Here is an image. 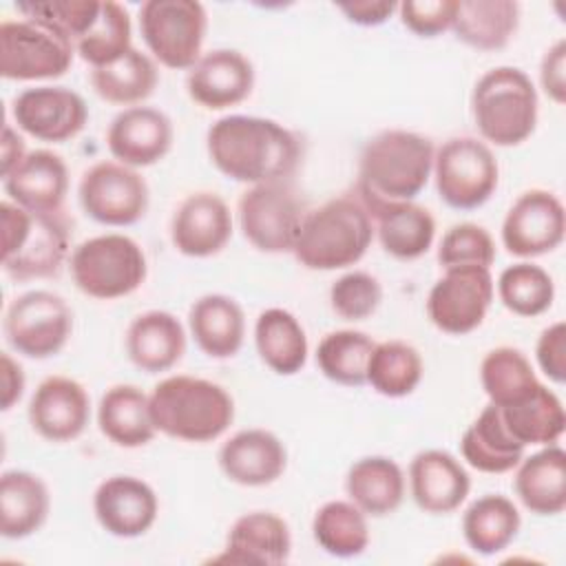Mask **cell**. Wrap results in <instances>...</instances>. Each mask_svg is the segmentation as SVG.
Segmentation results:
<instances>
[{"mask_svg": "<svg viewBox=\"0 0 566 566\" xmlns=\"http://www.w3.org/2000/svg\"><path fill=\"white\" fill-rule=\"evenodd\" d=\"M208 157L228 179L241 184L290 181L303 148L283 124L256 115H226L206 135Z\"/></svg>", "mask_w": 566, "mask_h": 566, "instance_id": "cell-1", "label": "cell"}, {"mask_svg": "<svg viewBox=\"0 0 566 566\" xmlns=\"http://www.w3.org/2000/svg\"><path fill=\"white\" fill-rule=\"evenodd\" d=\"M431 139L411 130L374 135L358 159V199L369 210L387 203L413 201L433 170Z\"/></svg>", "mask_w": 566, "mask_h": 566, "instance_id": "cell-2", "label": "cell"}, {"mask_svg": "<svg viewBox=\"0 0 566 566\" xmlns=\"http://www.w3.org/2000/svg\"><path fill=\"white\" fill-rule=\"evenodd\" d=\"M148 400L157 431L186 442H212L234 420L232 396L197 376H168L155 385Z\"/></svg>", "mask_w": 566, "mask_h": 566, "instance_id": "cell-3", "label": "cell"}, {"mask_svg": "<svg viewBox=\"0 0 566 566\" xmlns=\"http://www.w3.org/2000/svg\"><path fill=\"white\" fill-rule=\"evenodd\" d=\"M374 239V219L354 195H340L307 212L294 256L307 270H340L358 263Z\"/></svg>", "mask_w": 566, "mask_h": 566, "instance_id": "cell-4", "label": "cell"}, {"mask_svg": "<svg viewBox=\"0 0 566 566\" xmlns=\"http://www.w3.org/2000/svg\"><path fill=\"white\" fill-rule=\"evenodd\" d=\"M2 270L13 281L49 279L69 256V223L60 212H31L4 199L0 203Z\"/></svg>", "mask_w": 566, "mask_h": 566, "instance_id": "cell-5", "label": "cell"}, {"mask_svg": "<svg viewBox=\"0 0 566 566\" xmlns=\"http://www.w3.org/2000/svg\"><path fill=\"white\" fill-rule=\"evenodd\" d=\"M471 113L486 142L517 146L537 126V91L522 69L495 66L475 82Z\"/></svg>", "mask_w": 566, "mask_h": 566, "instance_id": "cell-6", "label": "cell"}, {"mask_svg": "<svg viewBox=\"0 0 566 566\" xmlns=\"http://www.w3.org/2000/svg\"><path fill=\"white\" fill-rule=\"evenodd\" d=\"M71 276L91 298L113 301L133 294L146 281V254L126 234H97L71 252Z\"/></svg>", "mask_w": 566, "mask_h": 566, "instance_id": "cell-7", "label": "cell"}, {"mask_svg": "<svg viewBox=\"0 0 566 566\" xmlns=\"http://www.w3.org/2000/svg\"><path fill=\"white\" fill-rule=\"evenodd\" d=\"M75 44L57 29L22 18L0 22V75L31 82L64 75L73 64Z\"/></svg>", "mask_w": 566, "mask_h": 566, "instance_id": "cell-8", "label": "cell"}, {"mask_svg": "<svg viewBox=\"0 0 566 566\" xmlns=\"http://www.w3.org/2000/svg\"><path fill=\"white\" fill-rule=\"evenodd\" d=\"M139 31L148 51L168 69H192L201 57L208 13L197 0H146Z\"/></svg>", "mask_w": 566, "mask_h": 566, "instance_id": "cell-9", "label": "cell"}, {"mask_svg": "<svg viewBox=\"0 0 566 566\" xmlns=\"http://www.w3.org/2000/svg\"><path fill=\"white\" fill-rule=\"evenodd\" d=\"M237 212L248 243L268 254L292 252L307 214L290 181H270L248 188L239 197Z\"/></svg>", "mask_w": 566, "mask_h": 566, "instance_id": "cell-10", "label": "cell"}, {"mask_svg": "<svg viewBox=\"0 0 566 566\" xmlns=\"http://www.w3.org/2000/svg\"><path fill=\"white\" fill-rule=\"evenodd\" d=\"M433 177L440 199L455 210L484 206L497 188V159L475 137H451L433 155Z\"/></svg>", "mask_w": 566, "mask_h": 566, "instance_id": "cell-11", "label": "cell"}, {"mask_svg": "<svg viewBox=\"0 0 566 566\" xmlns=\"http://www.w3.org/2000/svg\"><path fill=\"white\" fill-rule=\"evenodd\" d=\"M2 327L18 354L42 360L64 349L73 332V312L60 294L29 290L9 303Z\"/></svg>", "mask_w": 566, "mask_h": 566, "instance_id": "cell-12", "label": "cell"}, {"mask_svg": "<svg viewBox=\"0 0 566 566\" xmlns=\"http://www.w3.org/2000/svg\"><path fill=\"white\" fill-rule=\"evenodd\" d=\"M77 197L82 210L102 226H133L148 210L146 179L119 161H97L84 170Z\"/></svg>", "mask_w": 566, "mask_h": 566, "instance_id": "cell-13", "label": "cell"}, {"mask_svg": "<svg viewBox=\"0 0 566 566\" xmlns=\"http://www.w3.org/2000/svg\"><path fill=\"white\" fill-rule=\"evenodd\" d=\"M495 283L489 268H449L427 296V316L444 334L462 336L482 325Z\"/></svg>", "mask_w": 566, "mask_h": 566, "instance_id": "cell-14", "label": "cell"}, {"mask_svg": "<svg viewBox=\"0 0 566 566\" xmlns=\"http://www.w3.org/2000/svg\"><path fill=\"white\" fill-rule=\"evenodd\" d=\"M566 234V212L559 197L548 190H526L502 221V243L513 256L531 259L553 252Z\"/></svg>", "mask_w": 566, "mask_h": 566, "instance_id": "cell-15", "label": "cell"}, {"mask_svg": "<svg viewBox=\"0 0 566 566\" xmlns=\"http://www.w3.org/2000/svg\"><path fill=\"white\" fill-rule=\"evenodd\" d=\"M11 113L20 130L51 144L73 139L88 122V106L84 97L66 86L27 88L15 95Z\"/></svg>", "mask_w": 566, "mask_h": 566, "instance_id": "cell-16", "label": "cell"}, {"mask_svg": "<svg viewBox=\"0 0 566 566\" xmlns=\"http://www.w3.org/2000/svg\"><path fill=\"white\" fill-rule=\"evenodd\" d=\"M175 130L170 117L153 106H128L113 117L106 130L111 155L130 168L161 161L172 148Z\"/></svg>", "mask_w": 566, "mask_h": 566, "instance_id": "cell-17", "label": "cell"}, {"mask_svg": "<svg viewBox=\"0 0 566 566\" xmlns=\"http://www.w3.org/2000/svg\"><path fill=\"white\" fill-rule=\"evenodd\" d=\"M33 431L49 442H71L80 438L91 418V398L82 382L69 376L44 378L29 402Z\"/></svg>", "mask_w": 566, "mask_h": 566, "instance_id": "cell-18", "label": "cell"}, {"mask_svg": "<svg viewBox=\"0 0 566 566\" xmlns=\"http://www.w3.org/2000/svg\"><path fill=\"white\" fill-rule=\"evenodd\" d=\"M93 511L108 535L130 539L150 531L159 500L148 482L135 475H111L95 489Z\"/></svg>", "mask_w": 566, "mask_h": 566, "instance_id": "cell-19", "label": "cell"}, {"mask_svg": "<svg viewBox=\"0 0 566 566\" xmlns=\"http://www.w3.org/2000/svg\"><path fill=\"white\" fill-rule=\"evenodd\" d=\"M232 237V214L228 203L208 190L188 195L170 221V239L177 252L206 259L219 254Z\"/></svg>", "mask_w": 566, "mask_h": 566, "instance_id": "cell-20", "label": "cell"}, {"mask_svg": "<svg viewBox=\"0 0 566 566\" xmlns=\"http://www.w3.org/2000/svg\"><path fill=\"white\" fill-rule=\"evenodd\" d=\"M254 88V66L237 49L203 53L188 71L186 91L190 99L208 111L241 104Z\"/></svg>", "mask_w": 566, "mask_h": 566, "instance_id": "cell-21", "label": "cell"}, {"mask_svg": "<svg viewBox=\"0 0 566 566\" xmlns=\"http://www.w3.org/2000/svg\"><path fill=\"white\" fill-rule=\"evenodd\" d=\"M409 489L416 506L429 515H447L460 509L471 491V478L455 455L427 449L409 464Z\"/></svg>", "mask_w": 566, "mask_h": 566, "instance_id": "cell-22", "label": "cell"}, {"mask_svg": "<svg viewBox=\"0 0 566 566\" xmlns=\"http://www.w3.org/2000/svg\"><path fill=\"white\" fill-rule=\"evenodd\" d=\"M292 533L283 517L270 511H252L234 520L226 548L210 557L212 564H265L276 566L290 559Z\"/></svg>", "mask_w": 566, "mask_h": 566, "instance_id": "cell-23", "label": "cell"}, {"mask_svg": "<svg viewBox=\"0 0 566 566\" xmlns=\"http://www.w3.org/2000/svg\"><path fill=\"white\" fill-rule=\"evenodd\" d=\"M223 475L241 486H268L287 467L283 442L268 429H243L228 438L219 449Z\"/></svg>", "mask_w": 566, "mask_h": 566, "instance_id": "cell-24", "label": "cell"}, {"mask_svg": "<svg viewBox=\"0 0 566 566\" xmlns=\"http://www.w3.org/2000/svg\"><path fill=\"white\" fill-rule=\"evenodd\" d=\"M9 201L31 212H60L69 190V168L64 159L46 148L24 155V159L2 177Z\"/></svg>", "mask_w": 566, "mask_h": 566, "instance_id": "cell-25", "label": "cell"}, {"mask_svg": "<svg viewBox=\"0 0 566 566\" xmlns=\"http://www.w3.org/2000/svg\"><path fill=\"white\" fill-rule=\"evenodd\" d=\"M124 340L130 363L146 374L168 371L186 352L184 325L175 314L164 310H150L135 316Z\"/></svg>", "mask_w": 566, "mask_h": 566, "instance_id": "cell-26", "label": "cell"}, {"mask_svg": "<svg viewBox=\"0 0 566 566\" xmlns=\"http://www.w3.org/2000/svg\"><path fill=\"white\" fill-rule=\"evenodd\" d=\"M188 327L197 347L210 358H232L245 336V314L228 294H203L190 305Z\"/></svg>", "mask_w": 566, "mask_h": 566, "instance_id": "cell-27", "label": "cell"}, {"mask_svg": "<svg viewBox=\"0 0 566 566\" xmlns=\"http://www.w3.org/2000/svg\"><path fill=\"white\" fill-rule=\"evenodd\" d=\"M51 511L44 480L31 471L11 469L0 478V533L7 539H24L38 533Z\"/></svg>", "mask_w": 566, "mask_h": 566, "instance_id": "cell-28", "label": "cell"}, {"mask_svg": "<svg viewBox=\"0 0 566 566\" xmlns=\"http://www.w3.org/2000/svg\"><path fill=\"white\" fill-rule=\"evenodd\" d=\"M515 493L535 515H559L566 509V451L555 442L522 458L515 473Z\"/></svg>", "mask_w": 566, "mask_h": 566, "instance_id": "cell-29", "label": "cell"}, {"mask_svg": "<svg viewBox=\"0 0 566 566\" xmlns=\"http://www.w3.org/2000/svg\"><path fill=\"white\" fill-rule=\"evenodd\" d=\"M97 427L104 438L124 449L144 447L157 433L150 400L135 385H115L104 391L97 405Z\"/></svg>", "mask_w": 566, "mask_h": 566, "instance_id": "cell-30", "label": "cell"}, {"mask_svg": "<svg viewBox=\"0 0 566 566\" xmlns=\"http://www.w3.org/2000/svg\"><path fill=\"white\" fill-rule=\"evenodd\" d=\"M524 444L513 438L495 405H486L462 433V458L482 473L513 471L524 458Z\"/></svg>", "mask_w": 566, "mask_h": 566, "instance_id": "cell-31", "label": "cell"}, {"mask_svg": "<svg viewBox=\"0 0 566 566\" xmlns=\"http://www.w3.org/2000/svg\"><path fill=\"white\" fill-rule=\"evenodd\" d=\"M349 500L371 517L391 515L405 500V473L387 455L356 460L345 478Z\"/></svg>", "mask_w": 566, "mask_h": 566, "instance_id": "cell-32", "label": "cell"}, {"mask_svg": "<svg viewBox=\"0 0 566 566\" xmlns=\"http://www.w3.org/2000/svg\"><path fill=\"white\" fill-rule=\"evenodd\" d=\"M371 219H376L378 241L387 254L400 261H413L429 252L436 239V219L433 214L413 203H387L369 210Z\"/></svg>", "mask_w": 566, "mask_h": 566, "instance_id": "cell-33", "label": "cell"}, {"mask_svg": "<svg viewBox=\"0 0 566 566\" xmlns=\"http://www.w3.org/2000/svg\"><path fill=\"white\" fill-rule=\"evenodd\" d=\"M520 4L513 0H458L453 33L478 51H500L515 35Z\"/></svg>", "mask_w": 566, "mask_h": 566, "instance_id": "cell-34", "label": "cell"}, {"mask_svg": "<svg viewBox=\"0 0 566 566\" xmlns=\"http://www.w3.org/2000/svg\"><path fill=\"white\" fill-rule=\"evenodd\" d=\"M254 345L261 360L281 376H292L307 360V336L298 318L283 307H268L254 323Z\"/></svg>", "mask_w": 566, "mask_h": 566, "instance_id": "cell-35", "label": "cell"}, {"mask_svg": "<svg viewBox=\"0 0 566 566\" xmlns=\"http://www.w3.org/2000/svg\"><path fill=\"white\" fill-rule=\"evenodd\" d=\"M522 517L513 500L500 493H486L471 502L462 515V535L480 555H497L520 533Z\"/></svg>", "mask_w": 566, "mask_h": 566, "instance_id": "cell-36", "label": "cell"}, {"mask_svg": "<svg viewBox=\"0 0 566 566\" xmlns=\"http://www.w3.org/2000/svg\"><path fill=\"white\" fill-rule=\"evenodd\" d=\"M159 82L157 64L135 46L119 60L91 71L93 91L108 104L135 106L153 95Z\"/></svg>", "mask_w": 566, "mask_h": 566, "instance_id": "cell-37", "label": "cell"}, {"mask_svg": "<svg viewBox=\"0 0 566 566\" xmlns=\"http://www.w3.org/2000/svg\"><path fill=\"white\" fill-rule=\"evenodd\" d=\"M497 409L513 438L524 447L555 444L566 429V413L562 400L542 382L522 402Z\"/></svg>", "mask_w": 566, "mask_h": 566, "instance_id": "cell-38", "label": "cell"}, {"mask_svg": "<svg viewBox=\"0 0 566 566\" xmlns=\"http://www.w3.org/2000/svg\"><path fill=\"white\" fill-rule=\"evenodd\" d=\"M314 542L334 557H358L369 546L367 515L349 500L325 502L312 520Z\"/></svg>", "mask_w": 566, "mask_h": 566, "instance_id": "cell-39", "label": "cell"}, {"mask_svg": "<svg viewBox=\"0 0 566 566\" xmlns=\"http://www.w3.org/2000/svg\"><path fill=\"white\" fill-rule=\"evenodd\" d=\"M480 382L495 407L517 405L539 387L528 358L520 349L506 345L491 349L482 358Z\"/></svg>", "mask_w": 566, "mask_h": 566, "instance_id": "cell-40", "label": "cell"}, {"mask_svg": "<svg viewBox=\"0 0 566 566\" xmlns=\"http://www.w3.org/2000/svg\"><path fill=\"white\" fill-rule=\"evenodd\" d=\"M422 356L405 340L376 343L367 363V385L380 396H409L422 380Z\"/></svg>", "mask_w": 566, "mask_h": 566, "instance_id": "cell-41", "label": "cell"}, {"mask_svg": "<svg viewBox=\"0 0 566 566\" xmlns=\"http://www.w3.org/2000/svg\"><path fill=\"white\" fill-rule=\"evenodd\" d=\"M374 340L358 329H336L323 336L316 347V365L325 378L345 387L367 385V363Z\"/></svg>", "mask_w": 566, "mask_h": 566, "instance_id": "cell-42", "label": "cell"}, {"mask_svg": "<svg viewBox=\"0 0 566 566\" xmlns=\"http://www.w3.org/2000/svg\"><path fill=\"white\" fill-rule=\"evenodd\" d=\"M130 33L133 29L126 7L115 0H102L95 22L75 42V53H80L93 69L106 66L133 49Z\"/></svg>", "mask_w": 566, "mask_h": 566, "instance_id": "cell-43", "label": "cell"}, {"mask_svg": "<svg viewBox=\"0 0 566 566\" xmlns=\"http://www.w3.org/2000/svg\"><path fill=\"white\" fill-rule=\"evenodd\" d=\"M497 296L502 305L517 316H539L553 305L555 283L542 265L520 261L502 270Z\"/></svg>", "mask_w": 566, "mask_h": 566, "instance_id": "cell-44", "label": "cell"}, {"mask_svg": "<svg viewBox=\"0 0 566 566\" xmlns=\"http://www.w3.org/2000/svg\"><path fill=\"white\" fill-rule=\"evenodd\" d=\"M97 0H31V2H15V11L22 18H31L44 22L66 38L73 44L91 29L99 13Z\"/></svg>", "mask_w": 566, "mask_h": 566, "instance_id": "cell-45", "label": "cell"}, {"mask_svg": "<svg viewBox=\"0 0 566 566\" xmlns=\"http://www.w3.org/2000/svg\"><path fill=\"white\" fill-rule=\"evenodd\" d=\"M495 261V243L493 237L478 223H455L451 226L440 245H438V263L449 268L478 265L491 268Z\"/></svg>", "mask_w": 566, "mask_h": 566, "instance_id": "cell-46", "label": "cell"}, {"mask_svg": "<svg viewBox=\"0 0 566 566\" xmlns=\"http://www.w3.org/2000/svg\"><path fill=\"white\" fill-rule=\"evenodd\" d=\"M382 301V285L363 270L338 276L329 287V305L343 321L369 318Z\"/></svg>", "mask_w": 566, "mask_h": 566, "instance_id": "cell-47", "label": "cell"}, {"mask_svg": "<svg viewBox=\"0 0 566 566\" xmlns=\"http://www.w3.org/2000/svg\"><path fill=\"white\" fill-rule=\"evenodd\" d=\"M458 0H405L398 4L400 22L418 38H436L451 29Z\"/></svg>", "mask_w": 566, "mask_h": 566, "instance_id": "cell-48", "label": "cell"}, {"mask_svg": "<svg viewBox=\"0 0 566 566\" xmlns=\"http://www.w3.org/2000/svg\"><path fill=\"white\" fill-rule=\"evenodd\" d=\"M535 358L548 380L562 385L566 380V325L562 321L548 325L535 345Z\"/></svg>", "mask_w": 566, "mask_h": 566, "instance_id": "cell-49", "label": "cell"}, {"mask_svg": "<svg viewBox=\"0 0 566 566\" xmlns=\"http://www.w3.org/2000/svg\"><path fill=\"white\" fill-rule=\"evenodd\" d=\"M539 82L555 104L566 102V40H557L546 49L539 64Z\"/></svg>", "mask_w": 566, "mask_h": 566, "instance_id": "cell-50", "label": "cell"}, {"mask_svg": "<svg viewBox=\"0 0 566 566\" xmlns=\"http://www.w3.org/2000/svg\"><path fill=\"white\" fill-rule=\"evenodd\" d=\"M336 9L343 11L345 18L354 24L378 27L398 9V4L391 0H349V2H338Z\"/></svg>", "mask_w": 566, "mask_h": 566, "instance_id": "cell-51", "label": "cell"}, {"mask_svg": "<svg viewBox=\"0 0 566 566\" xmlns=\"http://www.w3.org/2000/svg\"><path fill=\"white\" fill-rule=\"evenodd\" d=\"M0 365H2V411H9L22 398L27 378L20 363L13 360L7 352H2Z\"/></svg>", "mask_w": 566, "mask_h": 566, "instance_id": "cell-52", "label": "cell"}, {"mask_svg": "<svg viewBox=\"0 0 566 566\" xmlns=\"http://www.w3.org/2000/svg\"><path fill=\"white\" fill-rule=\"evenodd\" d=\"M24 139L11 128V124H4L2 128V177L9 175L22 159H24Z\"/></svg>", "mask_w": 566, "mask_h": 566, "instance_id": "cell-53", "label": "cell"}]
</instances>
